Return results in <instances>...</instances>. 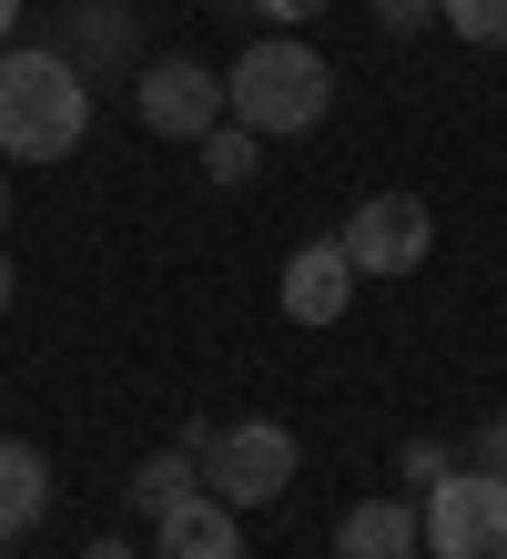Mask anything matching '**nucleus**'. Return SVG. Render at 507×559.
<instances>
[{
	"instance_id": "nucleus-9",
	"label": "nucleus",
	"mask_w": 507,
	"mask_h": 559,
	"mask_svg": "<svg viewBox=\"0 0 507 559\" xmlns=\"http://www.w3.org/2000/svg\"><path fill=\"white\" fill-rule=\"evenodd\" d=\"M426 549V509L417 499H355L335 519V559H417Z\"/></svg>"
},
{
	"instance_id": "nucleus-4",
	"label": "nucleus",
	"mask_w": 507,
	"mask_h": 559,
	"mask_svg": "<svg viewBox=\"0 0 507 559\" xmlns=\"http://www.w3.org/2000/svg\"><path fill=\"white\" fill-rule=\"evenodd\" d=\"M426 549L436 559H507V478L447 468L426 488Z\"/></svg>"
},
{
	"instance_id": "nucleus-1",
	"label": "nucleus",
	"mask_w": 507,
	"mask_h": 559,
	"mask_svg": "<svg viewBox=\"0 0 507 559\" xmlns=\"http://www.w3.org/2000/svg\"><path fill=\"white\" fill-rule=\"evenodd\" d=\"M92 133V82L72 51L11 41L0 51V163H61Z\"/></svg>"
},
{
	"instance_id": "nucleus-19",
	"label": "nucleus",
	"mask_w": 507,
	"mask_h": 559,
	"mask_svg": "<svg viewBox=\"0 0 507 559\" xmlns=\"http://www.w3.org/2000/svg\"><path fill=\"white\" fill-rule=\"evenodd\" d=\"M11 295H21V265H11V245H0V316H11Z\"/></svg>"
},
{
	"instance_id": "nucleus-20",
	"label": "nucleus",
	"mask_w": 507,
	"mask_h": 559,
	"mask_svg": "<svg viewBox=\"0 0 507 559\" xmlns=\"http://www.w3.org/2000/svg\"><path fill=\"white\" fill-rule=\"evenodd\" d=\"M21 41V0H0V51H11Z\"/></svg>"
},
{
	"instance_id": "nucleus-14",
	"label": "nucleus",
	"mask_w": 507,
	"mask_h": 559,
	"mask_svg": "<svg viewBox=\"0 0 507 559\" xmlns=\"http://www.w3.org/2000/svg\"><path fill=\"white\" fill-rule=\"evenodd\" d=\"M72 41L82 51H132V11H122V0H92V11L72 21Z\"/></svg>"
},
{
	"instance_id": "nucleus-5",
	"label": "nucleus",
	"mask_w": 507,
	"mask_h": 559,
	"mask_svg": "<svg viewBox=\"0 0 507 559\" xmlns=\"http://www.w3.org/2000/svg\"><path fill=\"white\" fill-rule=\"evenodd\" d=\"M132 112H143V133H162V143H203L214 122H233L224 112V72H203L183 51H153L143 72H132Z\"/></svg>"
},
{
	"instance_id": "nucleus-17",
	"label": "nucleus",
	"mask_w": 507,
	"mask_h": 559,
	"mask_svg": "<svg viewBox=\"0 0 507 559\" xmlns=\"http://www.w3.org/2000/svg\"><path fill=\"white\" fill-rule=\"evenodd\" d=\"M376 21H386V31H426L436 0H376Z\"/></svg>"
},
{
	"instance_id": "nucleus-11",
	"label": "nucleus",
	"mask_w": 507,
	"mask_h": 559,
	"mask_svg": "<svg viewBox=\"0 0 507 559\" xmlns=\"http://www.w3.org/2000/svg\"><path fill=\"white\" fill-rule=\"evenodd\" d=\"M193 488H203V457H193V448H153V457H143V468H132V488H122V499L162 519V509H183V499H193Z\"/></svg>"
},
{
	"instance_id": "nucleus-18",
	"label": "nucleus",
	"mask_w": 507,
	"mask_h": 559,
	"mask_svg": "<svg viewBox=\"0 0 507 559\" xmlns=\"http://www.w3.org/2000/svg\"><path fill=\"white\" fill-rule=\"evenodd\" d=\"M254 11H264V21H285V31H294V21H315V11H335V0H254Z\"/></svg>"
},
{
	"instance_id": "nucleus-3",
	"label": "nucleus",
	"mask_w": 507,
	"mask_h": 559,
	"mask_svg": "<svg viewBox=\"0 0 507 559\" xmlns=\"http://www.w3.org/2000/svg\"><path fill=\"white\" fill-rule=\"evenodd\" d=\"M294 468H304V448H294L285 417H233V427H214V448H203V488H214L224 509H275L294 488Z\"/></svg>"
},
{
	"instance_id": "nucleus-16",
	"label": "nucleus",
	"mask_w": 507,
	"mask_h": 559,
	"mask_svg": "<svg viewBox=\"0 0 507 559\" xmlns=\"http://www.w3.org/2000/svg\"><path fill=\"white\" fill-rule=\"evenodd\" d=\"M467 468H487V478H507V417H487L478 438H467Z\"/></svg>"
},
{
	"instance_id": "nucleus-12",
	"label": "nucleus",
	"mask_w": 507,
	"mask_h": 559,
	"mask_svg": "<svg viewBox=\"0 0 507 559\" xmlns=\"http://www.w3.org/2000/svg\"><path fill=\"white\" fill-rule=\"evenodd\" d=\"M193 153H203V174H214V183L233 193V183H254V163H264V133H244V122H214V133H203Z\"/></svg>"
},
{
	"instance_id": "nucleus-2",
	"label": "nucleus",
	"mask_w": 507,
	"mask_h": 559,
	"mask_svg": "<svg viewBox=\"0 0 507 559\" xmlns=\"http://www.w3.org/2000/svg\"><path fill=\"white\" fill-rule=\"evenodd\" d=\"M224 112L244 122V133H264V143L315 133V122L335 112V72H325V51H315V41H294V31H264V41L224 72Z\"/></svg>"
},
{
	"instance_id": "nucleus-8",
	"label": "nucleus",
	"mask_w": 507,
	"mask_h": 559,
	"mask_svg": "<svg viewBox=\"0 0 507 559\" xmlns=\"http://www.w3.org/2000/svg\"><path fill=\"white\" fill-rule=\"evenodd\" d=\"M244 509H224L214 488H193L183 509L153 519V559H244V530H233Z\"/></svg>"
},
{
	"instance_id": "nucleus-15",
	"label": "nucleus",
	"mask_w": 507,
	"mask_h": 559,
	"mask_svg": "<svg viewBox=\"0 0 507 559\" xmlns=\"http://www.w3.org/2000/svg\"><path fill=\"white\" fill-rule=\"evenodd\" d=\"M447 468H457V448H447V438H406V448H396V478H406V488H436Z\"/></svg>"
},
{
	"instance_id": "nucleus-6",
	"label": "nucleus",
	"mask_w": 507,
	"mask_h": 559,
	"mask_svg": "<svg viewBox=\"0 0 507 559\" xmlns=\"http://www.w3.org/2000/svg\"><path fill=\"white\" fill-rule=\"evenodd\" d=\"M346 254H355V275H417L436 254L426 193H365V204L346 214Z\"/></svg>"
},
{
	"instance_id": "nucleus-7",
	"label": "nucleus",
	"mask_w": 507,
	"mask_h": 559,
	"mask_svg": "<svg viewBox=\"0 0 507 559\" xmlns=\"http://www.w3.org/2000/svg\"><path fill=\"white\" fill-rule=\"evenodd\" d=\"M355 285H365V275H355L346 235H315V245H294V254H285V285H275V295H285V316H294V325H346Z\"/></svg>"
},
{
	"instance_id": "nucleus-22",
	"label": "nucleus",
	"mask_w": 507,
	"mask_h": 559,
	"mask_svg": "<svg viewBox=\"0 0 507 559\" xmlns=\"http://www.w3.org/2000/svg\"><path fill=\"white\" fill-rule=\"evenodd\" d=\"M0 224H11V174H0Z\"/></svg>"
},
{
	"instance_id": "nucleus-23",
	"label": "nucleus",
	"mask_w": 507,
	"mask_h": 559,
	"mask_svg": "<svg viewBox=\"0 0 507 559\" xmlns=\"http://www.w3.org/2000/svg\"><path fill=\"white\" fill-rule=\"evenodd\" d=\"M0 559H21V549H0Z\"/></svg>"
},
{
	"instance_id": "nucleus-21",
	"label": "nucleus",
	"mask_w": 507,
	"mask_h": 559,
	"mask_svg": "<svg viewBox=\"0 0 507 559\" xmlns=\"http://www.w3.org/2000/svg\"><path fill=\"white\" fill-rule=\"evenodd\" d=\"M82 559H143V549H122V539H92V549H82Z\"/></svg>"
},
{
	"instance_id": "nucleus-13",
	"label": "nucleus",
	"mask_w": 507,
	"mask_h": 559,
	"mask_svg": "<svg viewBox=\"0 0 507 559\" xmlns=\"http://www.w3.org/2000/svg\"><path fill=\"white\" fill-rule=\"evenodd\" d=\"M436 21L457 41H478V51H507V0H436Z\"/></svg>"
},
{
	"instance_id": "nucleus-10",
	"label": "nucleus",
	"mask_w": 507,
	"mask_h": 559,
	"mask_svg": "<svg viewBox=\"0 0 507 559\" xmlns=\"http://www.w3.org/2000/svg\"><path fill=\"white\" fill-rule=\"evenodd\" d=\"M51 519V457L31 438H0V549H21Z\"/></svg>"
}]
</instances>
